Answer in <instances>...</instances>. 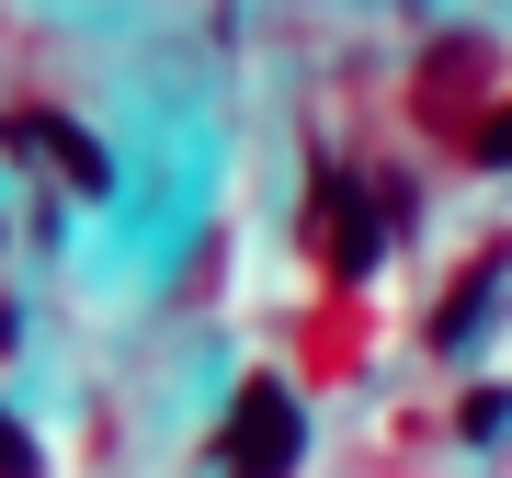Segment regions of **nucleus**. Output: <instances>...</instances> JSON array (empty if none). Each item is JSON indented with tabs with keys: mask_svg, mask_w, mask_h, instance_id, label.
<instances>
[{
	"mask_svg": "<svg viewBox=\"0 0 512 478\" xmlns=\"http://www.w3.org/2000/svg\"><path fill=\"white\" fill-rule=\"evenodd\" d=\"M308 228H319V262L353 285V274H365V262L387 251V228H399V194H353V183H319V217H308Z\"/></svg>",
	"mask_w": 512,
	"mask_h": 478,
	"instance_id": "nucleus-2",
	"label": "nucleus"
},
{
	"mask_svg": "<svg viewBox=\"0 0 512 478\" xmlns=\"http://www.w3.org/2000/svg\"><path fill=\"white\" fill-rule=\"evenodd\" d=\"M296 444H308L296 399H285L274 376H251L239 410H228V478H296Z\"/></svg>",
	"mask_w": 512,
	"mask_h": 478,
	"instance_id": "nucleus-1",
	"label": "nucleus"
},
{
	"mask_svg": "<svg viewBox=\"0 0 512 478\" xmlns=\"http://www.w3.org/2000/svg\"><path fill=\"white\" fill-rule=\"evenodd\" d=\"M478 80H490V46H478V35H456V46H433V57H421V114H433V126H467V92H478Z\"/></svg>",
	"mask_w": 512,
	"mask_h": 478,
	"instance_id": "nucleus-3",
	"label": "nucleus"
},
{
	"mask_svg": "<svg viewBox=\"0 0 512 478\" xmlns=\"http://www.w3.org/2000/svg\"><path fill=\"white\" fill-rule=\"evenodd\" d=\"M467 160H490V171H512V103L490 114V126H467Z\"/></svg>",
	"mask_w": 512,
	"mask_h": 478,
	"instance_id": "nucleus-4",
	"label": "nucleus"
}]
</instances>
